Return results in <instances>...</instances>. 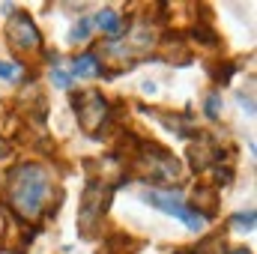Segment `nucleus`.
I'll return each mask as SVG.
<instances>
[{"instance_id":"nucleus-1","label":"nucleus","mask_w":257,"mask_h":254,"mask_svg":"<svg viewBox=\"0 0 257 254\" xmlns=\"http://www.w3.org/2000/svg\"><path fill=\"white\" fill-rule=\"evenodd\" d=\"M51 189V177L42 165L24 162L9 171L6 180V200L18 218H36L45 206V197Z\"/></svg>"},{"instance_id":"nucleus-2","label":"nucleus","mask_w":257,"mask_h":254,"mask_svg":"<svg viewBox=\"0 0 257 254\" xmlns=\"http://www.w3.org/2000/svg\"><path fill=\"white\" fill-rule=\"evenodd\" d=\"M108 203H111V186L93 180L81 194V209H78L81 236H96V230H99V224H102V218L108 212Z\"/></svg>"},{"instance_id":"nucleus-3","label":"nucleus","mask_w":257,"mask_h":254,"mask_svg":"<svg viewBox=\"0 0 257 254\" xmlns=\"http://www.w3.org/2000/svg\"><path fill=\"white\" fill-rule=\"evenodd\" d=\"M72 105H75V111H78V123L81 129L87 132V135H99V129L105 126V120H108V114H111V108H108V102H105V96L102 93H96V90H87V93H81V96H75L72 99Z\"/></svg>"},{"instance_id":"nucleus-4","label":"nucleus","mask_w":257,"mask_h":254,"mask_svg":"<svg viewBox=\"0 0 257 254\" xmlns=\"http://www.w3.org/2000/svg\"><path fill=\"white\" fill-rule=\"evenodd\" d=\"M144 200H147V203H153L156 209L168 212V215H177V218H180V221H186L192 230H200V227L206 224V215H200L197 209L186 206L180 197H174V194H168V191H147V194H144Z\"/></svg>"},{"instance_id":"nucleus-5","label":"nucleus","mask_w":257,"mask_h":254,"mask_svg":"<svg viewBox=\"0 0 257 254\" xmlns=\"http://www.w3.org/2000/svg\"><path fill=\"white\" fill-rule=\"evenodd\" d=\"M6 39L18 51H39L42 48V36H39L33 18L24 15V12H12L9 15V21H6Z\"/></svg>"},{"instance_id":"nucleus-6","label":"nucleus","mask_w":257,"mask_h":254,"mask_svg":"<svg viewBox=\"0 0 257 254\" xmlns=\"http://www.w3.org/2000/svg\"><path fill=\"white\" fill-rule=\"evenodd\" d=\"M144 165H147V174H150V180H156V183H168V180H177L180 177V162L168 153V150H162V147H144Z\"/></svg>"},{"instance_id":"nucleus-7","label":"nucleus","mask_w":257,"mask_h":254,"mask_svg":"<svg viewBox=\"0 0 257 254\" xmlns=\"http://www.w3.org/2000/svg\"><path fill=\"white\" fill-rule=\"evenodd\" d=\"M99 66L102 63H99L96 54H81V57L72 63V75H75V78H96V75L102 72Z\"/></svg>"},{"instance_id":"nucleus-8","label":"nucleus","mask_w":257,"mask_h":254,"mask_svg":"<svg viewBox=\"0 0 257 254\" xmlns=\"http://www.w3.org/2000/svg\"><path fill=\"white\" fill-rule=\"evenodd\" d=\"M93 24H96L102 33H111V36H117V33L123 30V18H120L114 9H102V12L93 18Z\"/></svg>"},{"instance_id":"nucleus-9","label":"nucleus","mask_w":257,"mask_h":254,"mask_svg":"<svg viewBox=\"0 0 257 254\" xmlns=\"http://www.w3.org/2000/svg\"><path fill=\"white\" fill-rule=\"evenodd\" d=\"M90 30H93V18H81L75 27H72V33H69V39L72 42H84L87 36H90Z\"/></svg>"},{"instance_id":"nucleus-10","label":"nucleus","mask_w":257,"mask_h":254,"mask_svg":"<svg viewBox=\"0 0 257 254\" xmlns=\"http://www.w3.org/2000/svg\"><path fill=\"white\" fill-rule=\"evenodd\" d=\"M203 111H206V117H209V120H218V117H221V96H218V93H212V96L206 99Z\"/></svg>"},{"instance_id":"nucleus-11","label":"nucleus","mask_w":257,"mask_h":254,"mask_svg":"<svg viewBox=\"0 0 257 254\" xmlns=\"http://www.w3.org/2000/svg\"><path fill=\"white\" fill-rule=\"evenodd\" d=\"M18 75V69H15V63H3L0 60V78H6V81H12Z\"/></svg>"},{"instance_id":"nucleus-12","label":"nucleus","mask_w":257,"mask_h":254,"mask_svg":"<svg viewBox=\"0 0 257 254\" xmlns=\"http://www.w3.org/2000/svg\"><path fill=\"white\" fill-rule=\"evenodd\" d=\"M233 221L245 224V227H254V212H239V215H233Z\"/></svg>"},{"instance_id":"nucleus-13","label":"nucleus","mask_w":257,"mask_h":254,"mask_svg":"<svg viewBox=\"0 0 257 254\" xmlns=\"http://www.w3.org/2000/svg\"><path fill=\"white\" fill-rule=\"evenodd\" d=\"M51 78H54V84H57V87H69V75H66V72H60V69H54V72H51Z\"/></svg>"},{"instance_id":"nucleus-14","label":"nucleus","mask_w":257,"mask_h":254,"mask_svg":"<svg viewBox=\"0 0 257 254\" xmlns=\"http://www.w3.org/2000/svg\"><path fill=\"white\" fill-rule=\"evenodd\" d=\"M230 254H251V251H248V248H233Z\"/></svg>"},{"instance_id":"nucleus-15","label":"nucleus","mask_w":257,"mask_h":254,"mask_svg":"<svg viewBox=\"0 0 257 254\" xmlns=\"http://www.w3.org/2000/svg\"><path fill=\"white\" fill-rule=\"evenodd\" d=\"M3 153H6V147H3V144H0V156H3Z\"/></svg>"}]
</instances>
